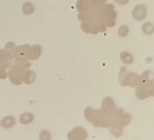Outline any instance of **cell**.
Segmentation results:
<instances>
[{
    "instance_id": "6da1fadb",
    "label": "cell",
    "mask_w": 154,
    "mask_h": 140,
    "mask_svg": "<svg viewBox=\"0 0 154 140\" xmlns=\"http://www.w3.org/2000/svg\"><path fill=\"white\" fill-rule=\"evenodd\" d=\"M21 61L17 65H13L14 67L9 71V76L10 81L14 85H20L22 83L23 78L25 74V70L29 67V65H27L28 62Z\"/></svg>"
},
{
    "instance_id": "7a4b0ae2",
    "label": "cell",
    "mask_w": 154,
    "mask_h": 140,
    "mask_svg": "<svg viewBox=\"0 0 154 140\" xmlns=\"http://www.w3.org/2000/svg\"><path fill=\"white\" fill-rule=\"evenodd\" d=\"M133 16L134 18L137 21H142L146 17V7L140 5L134 7L133 11Z\"/></svg>"
},
{
    "instance_id": "3957f363",
    "label": "cell",
    "mask_w": 154,
    "mask_h": 140,
    "mask_svg": "<svg viewBox=\"0 0 154 140\" xmlns=\"http://www.w3.org/2000/svg\"><path fill=\"white\" fill-rule=\"evenodd\" d=\"M15 124H16V119L13 115H7L0 122V126L2 128H5V129H9L13 127Z\"/></svg>"
},
{
    "instance_id": "277c9868",
    "label": "cell",
    "mask_w": 154,
    "mask_h": 140,
    "mask_svg": "<svg viewBox=\"0 0 154 140\" xmlns=\"http://www.w3.org/2000/svg\"><path fill=\"white\" fill-rule=\"evenodd\" d=\"M34 116L32 113L26 112L23 113L22 114L20 115V117H19V120L20 122L23 124H28L32 123L33 121Z\"/></svg>"
},
{
    "instance_id": "5b68a950",
    "label": "cell",
    "mask_w": 154,
    "mask_h": 140,
    "mask_svg": "<svg viewBox=\"0 0 154 140\" xmlns=\"http://www.w3.org/2000/svg\"><path fill=\"white\" fill-rule=\"evenodd\" d=\"M34 72L32 71H27L24 76V78H23V80L25 82V84H30L33 83L35 79V75H34L32 76V75Z\"/></svg>"
},
{
    "instance_id": "8992f818",
    "label": "cell",
    "mask_w": 154,
    "mask_h": 140,
    "mask_svg": "<svg viewBox=\"0 0 154 140\" xmlns=\"http://www.w3.org/2000/svg\"><path fill=\"white\" fill-rule=\"evenodd\" d=\"M142 32L146 35H151L154 33V26L151 23H146L142 26Z\"/></svg>"
},
{
    "instance_id": "52a82bcc",
    "label": "cell",
    "mask_w": 154,
    "mask_h": 140,
    "mask_svg": "<svg viewBox=\"0 0 154 140\" xmlns=\"http://www.w3.org/2000/svg\"><path fill=\"white\" fill-rule=\"evenodd\" d=\"M121 59L125 64H131L133 62V57L128 52H123L121 56Z\"/></svg>"
},
{
    "instance_id": "ba28073f",
    "label": "cell",
    "mask_w": 154,
    "mask_h": 140,
    "mask_svg": "<svg viewBox=\"0 0 154 140\" xmlns=\"http://www.w3.org/2000/svg\"><path fill=\"white\" fill-rule=\"evenodd\" d=\"M128 33H129V29L128 28V26H122L120 27V28H119L118 35L122 37H124L128 35Z\"/></svg>"
},
{
    "instance_id": "9c48e42d",
    "label": "cell",
    "mask_w": 154,
    "mask_h": 140,
    "mask_svg": "<svg viewBox=\"0 0 154 140\" xmlns=\"http://www.w3.org/2000/svg\"><path fill=\"white\" fill-rule=\"evenodd\" d=\"M6 78H7V74H6L5 68L0 66V78L5 79Z\"/></svg>"
},
{
    "instance_id": "30bf717a",
    "label": "cell",
    "mask_w": 154,
    "mask_h": 140,
    "mask_svg": "<svg viewBox=\"0 0 154 140\" xmlns=\"http://www.w3.org/2000/svg\"><path fill=\"white\" fill-rule=\"evenodd\" d=\"M26 3L27 6L29 5L30 8L32 9H30V11H29V14H30L31 13H33V10H34V7H33V6L32 4H30V3ZM28 10H29V9L28 8V9H27V10L24 11V13L25 14H28Z\"/></svg>"
},
{
    "instance_id": "8fae6325",
    "label": "cell",
    "mask_w": 154,
    "mask_h": 140,
    "mask_svg": "<svg viewBox=\"0 0 154 140\" xmlns=\"http://www.w3.org/2000/svg\"><path fill=\"white\" fill-rule=\"evenodd\" d=\"M119 5H125L126 3H128L129 0H114Z\"/></svg>"
}]
</instances>
